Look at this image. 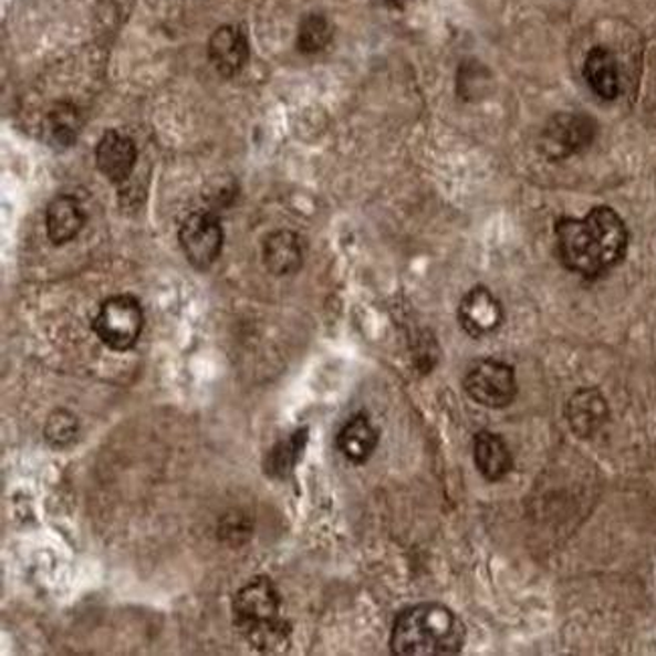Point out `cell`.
<instances>
[{"label":"cell","mask_w":656,"mask_h":656,"mask_svg":"<svg viewBox=\"0 0 656 656\" xmlns=\"http://www.w3.org/2000/svg\"><path fill=\"white\" fill-rule=\"evenodd\" d=\"M558 253L576 275L598 279L618 265L628 249V231L616 210L592 208L584 219H562L555 227Z\"/></svg>","instance_id":"obj_1"},{"label":"cell","mask_w":656,"mask_h":656,"mask_svg":"<svg viewBox=\"0 0 656 656\" xmlns=\"http://www.w3.org/2000/svg\"><path fill=\"white\" fill-rule=\"evenodd\" d=\"M465 638L467 628L449 606L425 602L398 614L392 626L391 650L398 656L459 655Z\"/></svg>","instance_id":"obj_2"},{"label":"cell","mask_w":656,"mask_h":656,"mask_svg":"<svg viewBox=\"0 0 656 656\" xmlns=\"http://www.w3.org/2000/svg\"><path fill=\"white\" fill-rule=\"evenodd\" d=\"M235 626L261 653H283L291 626L281 618V594L271 577L259 576L242 586L232 600Z\"/></svg>","instance_id":"obj_3"},{"label":"cell","mask_w":656,"mask_h":656,"mask_svg":"<svg viewBox=\"0 0 656 656\" xmlns=\"http://www.w3.org/2000/svg\"><path fill=\"white\" fill-rule=\"evenodd\" d=\"M142 330L144 311L132 295H116L104 301L93 320V332L114 352H127L136 346Z\"/></svg>","instance_id":"obj_4"},{"label":"cell","mask_w":656,"mask_h":656,"mask_svg":"<svg viewBox=\"0 0 656 656\" xmlns=\"http://www.w3.org/2000/svg\"><path fill=\"white\" fill-rule=\"evenodd\" d=\"M462 386L472 400L487 408H507L518 396L513 368L499 360H481L467 369Z\"/></svg>","instance_id":"obj_5"},{"label":"cell","mask_w":656,"mask_h":656,"mask_svg":"<svg viewBox=\"0 0 656 656\" xmlns=\"http://www.w3.org/2000/svg\"><path fill=\"white\" fill-rule=\"evenodd\" d=\"M596 138V122L584 114H558L541 132L540 148L550 160H564L586 150Z\"/></svg>","instance_id":"obj_6"},{"label":"cell","mask_w":656,"mask_h":656,"mask_svg":"<svg viewBox=\"0 0 656 656\" xmlns=\"http://www.w3.org/2000/svg\"><path fill=\"white\" fill-rule=\"evenodd\" d=\"M178 241L188 263L198 271H207L217 263L222 251V225L219 217L208 210L192 212L183 222Z\"/></svg>","instance_id":"obj_7"},{"label":"cell","mask_w":656,"mask_h":656,"mask_svg":"<svg viewBox=\"0 0 656 656\" xmlns=\"http://www.w3.org/2000/svg\"><path fill=\"white\" fill-rule=\"evenodd\" d=\"M459 322L471 337L493 334L503 322V308L489 289L472 288L459 305Z\"/></svg>","instance_id":"obj_8"},{"label":"cell","mask_w":656,"mask_h":656,"mask_svg":"<svg viewBox=\"0 0 656 656\" xmlns=\"http://www.w3.org/2000/svg\"><path fill=\"white\" fill-rule=\"evenodd\" d=\"M249 41L239 27L225 24L217 29L208 41V59L212 67L225 77H232L249 61Z\"/></svg>","instance_id":"obj_9"},{"label":"cell","mask_w":656,"mask_h":656,"mask_svg":"<svg viewBox=\"0 0 656 656\" xmlns=\"http://www.w3.org/2000/svg\"><path fill=\"white\" fill-rule=\"evenodd\" d=\"M95 160H97V168L107 180L122 185L129 178V174L134 173L138 150L132 138H127L119 132H107L97 144Z\"/></svg>","instance_id":"obj_10"},{"label":"cell","mask_w":656,"mask_h":656,"mask_svg":"<svg viewBox=\"0 0 656 656\" xmlns=\"http://www.w3.org/2000/svg\"><path fill=\"white\" fill-rule=\"evenodd\" d=\"M565 416L577 437H594L608 420V404L596 388H582L570 398Z\"/></svg>","instance_id":"obj_11"},{"label":"cell","mask_w":656,"mask_h":656,"mask_svg":"<svg viewBox=\"0 0 656 656\" xmlns=\"http://www.w3.org/2000/svg\"><path fill=\"white\" fill-rule=\"evenodd\" d=\"M45 225L51 242L65 244L73 241L85 227V212L80 200L70 195H61L51 200V205L46 207Z\"/></svg>","instance_id":"obj_12"},{"label":"cell","mask_w":656,"mask_h":656,"mask_svg":"<svg viewBox=\"0 0 656 656\" xmlns=\"http://www.w3.org/2000/svg\"><path fill=\"white\" fill-rule=\"evenodd\" d=\"M584 77L590 90L602 100L611 102L621 93V71L616 58L606 46H594L584 61Z\"/></svg>","instance_id":"obj_13"},{"label":"cell","mask_w":656,"mask_h":656,"mask_svg":"<svg viewBox=\"0 0 656 656\" xmlns=\"http://www.w3.org/2000/svg\"><path fill=\"white\" fill-rule=\"evenodd\" d=\"M265 267L277 277L293 275L303 265V244L291 231H277L269 235L263 244Z\"/></svg>","instance_id":"obj_14"},{"label":"cell","mask_w":656,"mask_h":656,"mask_svg":"<svg viewBox=\"0 0 656 656\" xmlns=\"http://www.w3.org/2000/svg\"><path fill=\"white\" fill-rule=\"evenodd\" d=\"M378 440H381V435L368 418L357 415L352 420H347L344 428L337 433L335 445L347 461L354 462V465H364L378 447Z\"/></svg>","instance_id":"obj_15"},{"label":"cell","mask_w":656,"mask_h":656,"mask_svg":"<svg viewBox=\"0 0 656 656\" xmlns=\"http://www.w3.org/2000/svg\"><path fill=\"white\" fill-rule=\"evenodd\" d=\"M475 462L487 481H501L513 469V455L506 440L483 430L475 437Z\"/></svg>","instance_id":"obj_16"},{"label":"cell","mask_w":656,"mask_h":656,"mask_svg":"<svg viewBox=\"0 0 656 656\" xmlns=\"http://www.w3.org/2000/svg\"><path fill=\"white\" fill-rule=\"evenodd\" d=\"M305 445H308V428L298 430L288 440H281L267 457V475L285 477L288 472L293 471V467L298 465L301 455H303Z\"/></svg>","instance_id":"obj_17"},{"label":"cell","mask_w":656,"mask_h":656,"mask_svg":"<svg viewBox=\"0 0 656 656\" xmlns=\"http://www.w3.org/2000/svg\"><path fill=\"white\" fill-rule=\"evenodd\" d=\"M80 116H77V110L73 105H55L53 112L46 117L49 138L59 148L71 146L77 138V134H80Z\"/></svg>","instance_id":"obj_18"},{"label":"cell","mask_w":656,"mask_h":656,"mask_svg":"<svg viewBox=\"0 0 656 656\" xmlns=\"http://www.w3.org/2000/svg\"><path fill=\"white\" fill-rule=\"evenodd\" d=\"M332 35H334L332 24L323 14H308L300 24L298 46H300L301 53L313 55L330 45Z\"/></svg>","instance_id":"obj_19"},{"label":"cell","mask_w":656,"mask_h":656,"mask_svg":"<svg viewBox=\"0 0 656 656\" xmlns=\"http://www.w3.org/2000/svg\"><path fill=\"white\" fill-rule=\"evenodd\" d=\"M77 430H80V423H77V416L65 410V408H59L53 415L46 418L45 425V438L46 442L55 449H63L71 445L75 437H77Z\"/></svg>","instance_id":"obj_20"}]
</instances>
